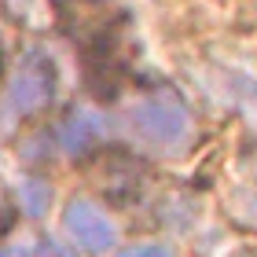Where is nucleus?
<instances>
[{"label":"nucleus","instance_id":"nucleus-1","mask_svg":"<svg viewBox=\"0 0 257 257\" xmlns=\"http://www.w3.org/2000/svg\"><path fill=\"white\" fill-rule=\"evenodd\" d=\"M128 121H133V133L144 140L147 147H158V151H177L191 133L188 107H184V99L173 88L147 92L133 107Z\"/></svg>","mask_w":257,"mask_h":257},{"label":"nucleus","instance_id":"nucleus-2","mask_svg":"<svg viewBox=\"0 0 257 257\" xmlns=\"http://www.w3.org/2000/svg\"><path fill=\"white\" fill-rule=\"evenodd\" d=\"M55 96V63L48 55L33 52L26 63L19 66L15 81L8 85V114H37L41 107H48Z\"/></svg>","mask_w":257,"mask_h":257},{"label":"nucleus","instance_id":"nucleus-3","mask_svg":"<svg viewBox=\"0 0 257 257\" xmlns=\"http://www.w3.org/2000/svg\"><path fill=\"white\" fill-rule=\"evenodd\" d=\"M63 228L74 239V246L85 253H107L118 242V224L107 217V209H99L88 198H70L63 209Z\"/></svg>","mask_w":257,"mask_h":257},{"label":"nucleus","instance_id":"nucleus-4","mask_svg":"<svg viewBox=\"0 0 257 257\" xmlns=\"http://www.w3.org/2000/svg\"><path fill=\"white\" fill-rule=\"evenodd\" d=\"M59 147L66 151V155H74V158H85L88 151H96L103 144V136H107V121L99 118V114H92V110H77V114H70V118L59 125Z\"/></svg>","mask_w":257,"mask_h":257},{"label":"nucleus","instance_id":"nucleus-5","mask_svg":"<svg viewBox=\"0 0 257 257\" xmlns=\"http://www.w3.org/2000/svg\"><path fill=\"white\" fill-rule=\"evenodd\" d=\"M26 217H41V213H48V206H52V184L44 180V177H26L19 184V202H15Z\"/></svg>","mask_w":257,"mask_h":257},{"label":"nucleus","instance_id":"nucleus-6","mask_svg":"<svg viewBox=\"0 0 257 257\" xmlns=\"http://www.w3.org/2000/svg\"><path fill=\"white\" fill-rule=\"evenodd\" d=\"M231 81H235V96H239V107L246 110V118L253 121V128H257V81H250V77H242V74H228Z\"/></svg>","mask_w":257,"mask_h":257},{"label":"nucleus","instance_id":"nucleus-7","mask_svg":"<svg viewBox=\"0 0 257 257\" xmlns=\"http://www.w3.org/2000/svg\"><path fill=\"white\" fill-rule=\"evenodd\" d=\"M231 209H235V217L242 220V224L257 228V195H250V191H239V195H235V202H231Z\"/></svg>","mask_w":257,"mask_h":257},{"label":"nucleus","instance_id":"nucleus-8","mask_svg":"<svg viewBox=\"0 0 257 257\" xmlns=\"http://www.w3.org/2000/svg\"><path fill=\"white\" fill-rule=\"evenodd\" d=\"M118 257H173V250H169V246H162V242H140V246L121 250Z\"/></svg>","mask_w":257,"mask_h":257},{"label":"nucleus","instance_id":"nucleus-9","mask_svg":"<svg viewBox=\"0 0 257 257\" xmlns=\"http://www.w3.org/2000/svg\"><path fill=\"white\" fill-rule=\"evenodd\" d=\"M11 217H15V209L8 206V195H4V188H0V235L11 228Z\"/></svg>","mask_w":257,"mask_h":257},{"label":"nucleus","instance_id":"nucleus-10","mask_svg":"<svg viewBox=\"0 0 257 257\" xmlns=\"http://www.w3.org/2000/svg\"><path fill=\"white\" fill-rule=\"evenodd\" d=\"M0 257H33V250H22V246H8V250H0Z\"/></svg>","mask_w":257,"mask_h":257},{"label":"nucleus","instance_id":"nucleus-11","mask_svg":"<svg viewBox=\"0 0 257 257\" xmlns=\"http://www.w3.org/2000/svg\"><path fill=\"white\" fill-rule=\"evenodd\" d=\"M0 77H4V52H0Z\"/></svg>","mask_w":257,"mask_h":257}]
</instances>
